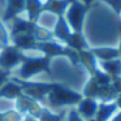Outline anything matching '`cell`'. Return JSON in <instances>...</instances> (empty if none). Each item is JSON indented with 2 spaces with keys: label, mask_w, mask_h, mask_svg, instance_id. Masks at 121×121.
<instances>
[{
  "label": "cell",
  "mask_w": 121,
  "mask_h": 121,
  "mask_svg": "<svg viewBox=\"0 0 121 121\" xmlns=\"http://www.w3.org/2000/svg\"><path fill=\"white\" fill-rule=\"evenodd\" d=\"M2 62H3V64H5V65L14 64V63L16 62V55H15L13 52L5 53V55H4L3 59H2Z\"/></svg>",
  "instance_id": "3957f363"
},
{
  "label": "cell",
  "mask_w": 121,
  "mask_h": 121,
  "mask_svg": "<svg viewBox=\"0 0 121 121\" xmlns=\"http://www.w3.org/2000/svg\"><path fill=\"white\" fill-rule=\"evenodd\" d=\"M82 111L86 114H91L94 111V104L91 102H85L82 105Z\"/></svg>",
  "instance_id": "277c9868"
},
{
  "label": "cell",
  "mask_w": 121,
  "mask_h": 121,
  "mask_svg": "<svg viewBox=\"0 0 121 121\" xmlns=\"http://www.w3.org/2000/svg\"><path fill=\"white\" fill-rule=\"evenodd\" d=\"M3 77H4V74L3 73H0V83L2 82V80H3Z\"/></svg>",
  "instance_id": "8992f818"
},
{
  "label": "cell",
  "mask_w": 121,
  "mask_h": 121,
  "mask_svg": "<svg viewBox=\"0 0 121 121\" xmlns=\"http://www.w3.org/2000/svg\"><path fill=\"white\" fill-rule=\"evenodd\" d=\"M79 99V97L77 95L72 94L70 91H67L65 89H60L55 92V100H57L59 102H72Z\"/></svg>",
  "instance_id": "6da1fadb"
},
{
  "label": "cell",
  "mask_w": 121,
  "mask_h": 121,
  "mask_svg": "<svg viewBox=\"0 0 121 121\" xmlns=\"http://www.w3.org/2000/svg\"><path fill=\"white\" fill-rule=\"evenodd\" d=\"M45 49H46L48 52H50V53H55V52H57V51L60 50L56 46H53V45H47V46L45 47Z\"/></svg>",
  "instance_id": "5b68a950"
},
{
  "label": "cell",
  "mask_w": 121,
  "mask_h": 121,
  "mask_svg": "<svg viewBox=\"0 0 121 121\" xmlns=\"http://www.w3.org/2000/svg\"><path fill=\"white\" fill-rule=\"evenodd\" d=\"M43 67H44L43 60H34V62H31L26 65L23 70H25V73L30 74V73H33V72H35V71H38L40 68H43Z\"/></svg>",
  "instance_id": "7a4b0ae2"
}]
</instances>
